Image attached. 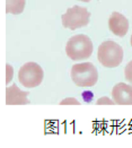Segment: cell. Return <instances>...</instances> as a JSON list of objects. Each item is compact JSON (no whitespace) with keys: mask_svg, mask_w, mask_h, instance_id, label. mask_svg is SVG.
Returning <instances> with one entry per match:
<instances>
[{"mask_svg":"<svg viewBox=\"0 0 132 148\" xmlns=\"http://www.w3.org/2000/svg\"><path fill=\"white\" fill-rule=\"evenodd\" d=\"M94 51L93 42L85 34L75 35L67 42L66 53L73 61H81L88 59Z\"/></svg>","mask_w":132,"mask_h":148,"instance_id":"obj_1","label":"cell"},{"mask_svg":"<svg viewBox=\"0 0 132 148\" xmlns=\"http://www.w3.org/2000/svg\"><path fill=\"white\" fill-rule=\"evenodd\" d=\"M123 49L114 41H104L97 51V59L99 63L106 68L119 67L123 61Z\"/></svg>","mask_w":132,"mask_h":148,"instance_id":"obj_2","label":"cell"},{"mask_svg":"<svg viewBox=\"0 0 132 148\" xmlns=\"http://www.w3.org/2000/svg\"><path fill=\"white\" fill-rule=\"evenodd\" d=\"M72 82L79 87H92L98 80L97 68L90 62H80L71 68Z\"/></svg>","mask_w":132,"mask_h":148,"instance_id":"obj_3","label":"cell"},{"mask_svg":"<svg viewBox=\"0 0 132 148\" xmlns=\"http://www.w3.org/2000/svg\"><path fill=\"white\" fill-rule=\"evenodd\" d=\"M61 19L64 28L75 31L88 25L90 19V12L87 10V8L76 5L71 8H68L66 14L62 15Z\"/></svg>","mask_w":132,"mask_h":148,"instance_id":"obj_4","label":"cell"},{"mask_svg":"<svg viewBox=\"0 0 132 148\" xmlns=\"http://www.w3.org/2000/svg\"><path fill=\"white\" fill-rule=\"evenodd\" d=\"M44 77L43 69L35 62H26L19 68L18 80L26 88H34L41 85Z\"/></svg>","mask_w":132,"mask_h":148,"instance_id":"obj_5","label":"cell"},{"mask_svg":"<svg viewBox=\"0 0 132 148\" xmlns=\"http://www.w3.org/2000/svg\"><path fill=\"white\" fill-rule=\"evenodd\" d=\"M129 21L124 15L118 12H112L111 17L108 18V28L114 35L119 37L125 36L129 31Z\"/></svg>","mask_w":132,"mask_h":148,"instance_id":"obj_6","label":"cell"},{"mask_svg":"<svg viewBox=\"0 0 132 148\" xmlns=\"http://www.w3.org/2000/svg\"><path fill=\"white\" fill-rule=\"evenodd\" d=\"M111 95L118 105H132V85L119 83L113 87Z\"/></svg>","mask_w":132,"mask_h":148,"instance_id":"obj_7","label":"cell"},{"mask_svg":"<svg viewBox=\"0 0 132 148\" xmlns=\"http://www.w3.org/2000/svg\"><path fill=\"white\" fill-rule=\"evenodd\" d=\"M29 92L21 90L16 84H12V87L6 88V104L7 105H25L28 104L27 99Z\"/></svg>","mask_w":132,"mask_h":148,"instance_id":"obj_8","label":"cell"},{"mask_svg":"<svg viewBox=\"0 0 132 148\" xmlns=\"http://www.w3.org/2000/svg\"><path fill=\"white\" fill-rule=\"evenodd\" d=\"M26 1L25 0H6V12L18 15L24 12Z\"/></svg>","mask_w":132,"mask_h":148,"instance_id":"obj_9","label":"cell"},{"mask_svg":"<svg viewBox=\"0 0 132 148\" xmlns=\"http://www.w3.org/2000/svg\"><path fill=\"white\" fill-rule=\"evenodd\" d=\"M124 77L132 85V60L130 62H128V64L124 68Z\"/></svg>","mask_w":132,"mask_h":148,"instance_id":"obj_10","label":"cell"},{"mask_svg":"<svg viewBox=\"0 0 132 148\" xmlns=\"http://www.w3.org/2000/svg\"><path fill=\"white\" fill-rule=\"evenodd\" d=\"M12 77H14V68L10 64H7L6 66V84L7 85L10 83V80H12Z\"/></svg>","mask_w":132,"mask_h":148,"instance_id":"obj_11","label":"cell"},{"mask_svg":"<svg viewBox=\"0 0 132 148\" xmlns=\"http://www.w3.org/2000/svg\"><path fill=\"white\" fill-rule=\"evenodd\" d=\"M61 105H79L80 103L77 101L76 99H73V97H69V99H63V101H61L60 102Z\"/></svg>","mask_w":132,"mask_h":148,"instance_id":"obj_12","label":"cell"},{"mask_svg":"<svg viewBox=\"0 0 132 148\" xmlns=\"http://www.w3.org/2000/svg\"><path fill=\"white\" fill-rule=\"evenodd\" d=\"M97 105H104V104H107V105H113V104H115V102L114 101H112V99H109L108 97H101V99H98L96 102Z\"/></svg>","mask_w":132,"mask_h":148,"instance_id":"obj_13","label":"cell"},{"mask_svg":"<svg viewBox=\"0 0 132 148\" xmlns=\"http://www.w3.org/2000/svg\"><path fill=\"white\" fill-rule=\"evenodd\" d=\"M83 97L85 99L86 102H90V99L94 97V94H93L92 92L87 90V92H84V93H83Z\"/></svg>","mask_w":132,"mask_h":148,"instance_id":"obj_14","label":"cell"},{"mask_svg":"<svg viewBox=\"0 0 132 148\" xmlns=\"http://www.w3.org/2000/svg\"><path fill=\"white\" fill-rule=\"evenodd\" d=\"M78 1H83V2H89L90 0H78Z\"/></svg>","mask_w":132,"mask_h":148,"instance_id":"obj_15","label":"cell"},{"mask_svg":"<svg viewBox=\"0 0 132 148\" xmlns=\"http://www.w3.org/2000/svg\"><path fill=\"white\" fill-rule=\"evenodd\" d=\"M130 43H131V47H132V35H131V41H130Z\"/></svg>","mask_w":132,"mask_h":148,"instance_id":"obj_16","label":"cell"}]
</instances>
